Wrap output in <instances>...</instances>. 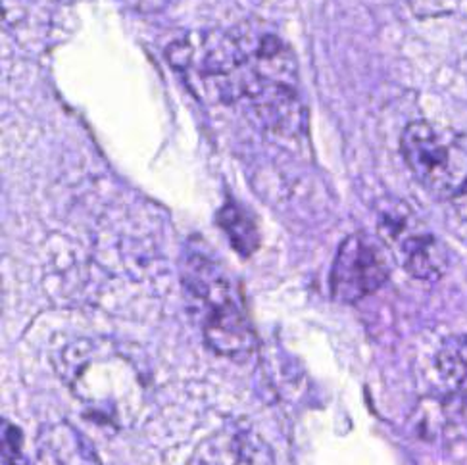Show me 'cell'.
Listing matches in <instances>:
<instances>
[{"label": "cell", "mask_w": 467, "mask_h": 465, "mask_svg": "<svg viewBox=\"0 0 467 465\" xmlns=\"http://www.w3.org/2000/svg\"><path fill=\"white\" fill-rule=\"evenodd\" d=\"M465 0H410L411 10L420 17H439L454 14Z\"/></svg>", "instance_id": "obj_12"}, {"label": "cell", "mask_w": 467, "mask_h": 465, "mask_svg": "<svg viewBox=\"0 0 467 465\" xmlns=\"http://www.w3.org/2000/svg\"><path fill=\"white\" fill-rule=\"evenodd\" d=\"M35 465H102L93 444L66 421L41 429L35 444Z\"/></svg>", "instance_id": "obj_8"}, {"label": "cell", "mask_w": 467, "mask_h": 465, "mask_svg": "<svg viewBox=\"0 0 467 465\" xmlns=\"http://www.w3.org/2000/svg\"><path fill=\"white\" fill-rule=\"evenodd\" d=\"M220 223L225 229L233 248L243 256H248L258 246L256 227L235 204L225 206L223 212H220Z\"/></svg>", "instance_id": "obj_10"}, {"label": "cell", "mask_w": 467, "mask_h": 465, "mask_svg": "<svg viewBox=\"0 0 467 465\" xmlns=\"http://www.w3.org/2000/svg\"><path fill=\"white\" fill-rule=\"evenodd\" d=\"M189 306L199 319L208 346L231 360H243L254 350V331L233 287L218 264L194 254L185 267Z\"/></svg>", "instance_id": "obj_3"}, {"label": "cell", "mask_w": 467, "mask_h": 465, "mask_svg": "<svg viewBox=\"0 0 467 465\" xmlns=\"http://www.w3.org/2000/svg\"><path fill=\"white\" fill-rule=\"evenodd\" d=\"M442 387L467 408V336H451L437 354Z\"/></svg>", "instance_id": "obj_9"}, {"label": "cell", "mask_w": 467, "mask_h": 465, "mask_svg": "<svg viewBox=\"0 0 467 465\" xmlns=\"http://www.w3.org/2000/svg\"><path fill=\"white\" fill-rule=\"evenodd\" d=\"M408 170L439 201L467 194V135L429 121L410 123L400 139Z\"/></svg>", "instance_id": "obj_4"}, {"label": "cell", "mask_w": 467, "mask_h": 465, "mask_svg": "<svg viewBox=\"0 0 467 465\" xmlns=\"http://www.w3.org/2000/svg\"><path fill=\"white\" fill-rule=\"evenodd\" d=\"M379 229L399 264L416 279L435 281L446 272V250L400 202L379 216Z\"/></svg>", "instance_id": "obj_5"}, {"label": "cell", "mask_w": 467, "mask_h": 465, "mask_svg": "<svg viewBox=\"0 0 467 465\" xmlns=\"http://www.w3.org/2000/svg\"><path fill=\"white\" fill-rule=\"evenodd\" d=\"M57 373L87 416L116 431L133 427L150 398L152 371L145 352L110 336H83L66 345Z\"/></svg>", "instance_id": "obj_2"}, {"label": "cell", "mask_w": 467, "mask_h": 465, "mask_svg": "<svg viewBox=\"0 0 467 465\" xmlns=\"http://www.w3.org/2000/svg\"><path fill=\"white\" fill-rule=\"evenodd\" d=\"M187 465H275L269 444L253 429L227 425L206 437Z\"/></svg>", "instance_id": "obj_7"}, {"label": "cell", "mask_w": 467, "mask_h": 465, "mask_svg": "<svg viewBox=\"0 0 467 465\" xmlns=\"http://www.w3.org/2000/svg\"><path fill=\"white\" fill-rule=\"evenodd\" d=\"M3 465H27L24 456V435L6 419H3Z\"/></svg>", "instance_id": "obj_11"}, {"label": "cell", "mask_w": 467, "mask_h": 465, "mask_svg": "<svg viewBox=\"0 0 467 465\" xmlns=\"http://www.w3.org/2000/svg\"><path fill=\"white\" fill-rule=\"evenodd\" d=\"M390 274L387 248L377 239L354 232L338 246L331 270L333 298L356 304L379 291Z\"/></svg>", "instance_id": "obj_6"}, {"label": "cell", "mask_w": 467, "mask_h": 465, "mask_svg": "<svg viewBox=\"0 0 467 465\" xmlns=\"http://www.w3.org/2000/svg\"><path fill=\"white\" fill-rule=\"evenodd\" d=\"M171 64L196 76L212 98L244 102L265 129L295 135L302 125L296 62L277 35L239 27L191 37L170 52Z\"/></svg>", "instance_id": "obj_1"}]
</instances>
